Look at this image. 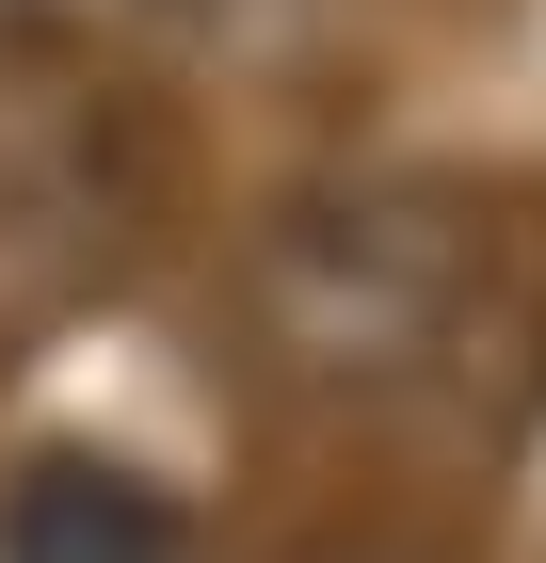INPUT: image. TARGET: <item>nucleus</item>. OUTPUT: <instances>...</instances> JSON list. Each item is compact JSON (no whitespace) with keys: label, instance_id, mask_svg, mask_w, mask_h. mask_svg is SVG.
<instances>
[{"label":"nucleus","instance_id":"obj_4","mask_svg":"<svg viewBox=\"0 0 546 563\" xmlns=\"http://www.w3.org/2000/svg\"><path fill=\"white\" fill-rule=\"evenodd\" d=\"M0 16H16V0H0Z\"/></svg>","mask_w":546,"mask_h":563},{"label":"nucleus","instance_id":"obj_2","mask_svg":"<svg viewBox=\"0 0 546 563\" xmlns=\"http://www.w3.org/2000/svg\"><path fill=\"white\" fill-rule=\"evenodd\" d=\"M0 563H177V499L113 451H33L0 483Z\"/></svg>","mask_w":546,"mask_h":563},{"label":"nucleus","instance_id":"obj_1","mask_svg":"<svg viewBox=\"0 0 546 563\" xmlns=\"http://www.w3.org/2000/svg\"><path fill=\"white\" fill-rule=\"evenodd\" d=\"M531 339V225L482 177H337L257 242V354L322 402H499Z\"/></svg>","mask_w":546,"mask_h":563},{"label":"nucleus","instance_id":"obj_3","mask_svg":"<svg viewBox=\"0 0 546 563\" xmlns=\"http://www.w3.org/2000/svg\"><path fill=\"white\" fill-rule=\"evenodd\" d=\"M65 16H129V0H65Z\"/></svg>","mask_w":546,"mask_h":563}]
</instances>
